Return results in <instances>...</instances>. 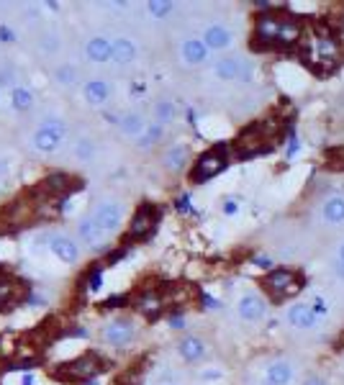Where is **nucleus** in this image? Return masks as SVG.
Instances as JSON below:
<instances>
[{
	"mask_svg": "<svg viewBox=\"0 0 344 385\" xmlns=\"http://www.w3.org/2000/svg\"><path fill=\"white\" fill-rule=\"evenodd\" d=\"M93 157V144L88 139H83L77 144V160H90Z\"/></svg>",
	"mask_w": 344,
	"mask_h": 385,
	"instance_id": "f704fd0d",
	"label": "nucleus"
},
{
	"mask_svg": "<svg viewBox=\"0 0 344 385\" xmlns=\"http://www.w3.org/2000/svg\"><path fill=\"white\" fill-rule=\"evenodd\" d=\"M123 203L116 198H103L101 203L90 211V216L96 218V224L101 226L106 234H116V231L121 229L123 224Z\"/></svg>",
	"mask_w": 344,
	"mask_h": 385,
	"instance_id": "1a4fd4ad",
	"label": "nucleus"
},
{
	"mask_svg": "<svg viewBox=\"0 0 344 385\" xmlns=\"http://www.w3.org/2000/svg\"><path fill=\"white\" fill-rule=\"evenodd\" d=\"M300 54L308 62V67L321 75L332 72L334 67H339L342 62V41L332 29H316L311 34H303V41H300Z\"/></svg>",
	"mask_w": 344,
	"mask_h": 385,
	"instance_id": "f03ea898",
	"label": "nucleus"
},
{
	"mask_svg": "<svg viewBox=\"0 0 344 385\" xmlns=\"http://www.w3.org/2000/svg\"><path fill=\"white\" fill-rule=\"evenodd\" d=\"M139 57V49L131 38L126 36H118L111 41V62L116 64H131L134 59Z\"/></svg>",
	"mask_w": 344,
	"mask_h": 385,
	"instance_id": "5701e85b",
	"label": "nucleus"
},
{
	"mask_svg": "<svg viewBox=\"0 0 344 385\" xmlns=\"http://www.w3.org/2000/svg\"><path fill=\"white\" fill-rule=\"evenodd\" d=\"M24 298V285L16 277L0 275V314H6L11 308H16Z\"/></svg>",
	"mask_w": 344,
	"mask_h": 385,
	"instance_id": "f3484780",
	"label": "nucleus"
},
{
	"mask_svg": "<svg viewBox=\"0 0 344 385\" xmlns=\"http://www.w3.org/2000/svg\"><path fill=\"white\" fill-rule=\"evenodd\" d=\"M24 385H34V378H31V375H26V378H24Z\"/></svg>",
	"mask_w": 344,
	"mask_h": 385,
	"instance_id": "58836bf2",
	"label": "nucleus"
},
{
	"mask_svg": "<svg viewBox=\"0 0 344 385\" xmlns=\"http://www.w3.org/2000/svg\"><path fill=\"white\" fill-rule=\"evenodd\" d=\"M321 218L332 226L344 224V195H332V198H326L324 205H321Z\"/></svg>",
	"mask_w": 344,
	"mask_h": 385,
	"instance_id": "bb28decb",
	"label": "nucleus"
},
{
	"mask_svg": "<svg viewBox=\"0 0 344 385\" xmlns=\"http://www.w3.org/2000/svg\"><path fill=\"white\" fill-rule=\"evenodd\" d=\"M85 57L96 64L111 62V38H106V36L88 38V44H85Z\"/></svg>",
	"mask_w": 344,
	"mask_h": 385,
	"instance_id": "a878e982",
	"label": "nucleus"
},
{
	"mask_svg": "<svg viewBox=\"0 0 344 385\" xmlns=\"http://www.w3.org/2000/svg\"><path fill=\"white\" fill-rule=\"evenodd\" d=\"M157 218H160V211H157L154 205H149V203L139 205V208L134 211V216H131V221H128L126 237L134 239V242L147 239L154 231V226H157Z\"/></svg>",
	"mask_w": 344,
	"mask_h": 385,
	"instance_id": "ddd939ff",
	"label": "nucleus"
},
{
	"mask_svg": "<svg viewBox=\"0 0 344 385\" xmlns=\"http://www.w3.org/2000/svg\"><path fill=\"white\" fill-rule=\"evenodd\" d=\"M44 242L59 262H64V265L80 262V244H77L70 234H64V231H49L44 237Z\"/></svg>",
	"mask_w": 344,
	"mask_h": 385,
	"instance_id": "f8f14e48",
	"label": "nucleus"
},
{
	"mask_svg": "<svg viewBox=\"0 0 344 385\" xmlns=\"http://www.w3.org/2000/svg\"><path fill=\"white\" fill-rule=\"evenodd\" d=\"M178 352H180V357H183L185 362L196 365V362H201V359L206 357L208 346H206V342L201 339V337H185V339L178 344Z\"/></svg>",
	"mask_w": 344,
	"mask_h": 385,
	"instance_id": "b1692460",
	"label": "nucleus"
},
{
	"mask_svg": "<svg viewBox=\"0 0 344 385\" xmlns=\"http://www.w3.org/2000/svg\"><path fill=\"white\" fill-rule=\"evenodd\" d=\"M213 75L223 83H247L252 80V62L244 57H218L213 62Z\"/></svg>",
	"mask_w": 344,
	"mask_h": 385,
	"instance_id": "9d476101",
	"label": "nucleus"
},
{
	"mask_svg": "<svg viewBox=\"0 0 344 385\" xmlns=\"http://www.w3.org/2000/svg\"><path fill=\"white\" fill-rule=\"evenodd\" d=\"M337 257H339V262H342V265H344V242H342V244H339V250H337Z\"/></svg>",
	"mask_w": 344,
	"mask_h": 385,
	"instance_id": "4c0bfd02",
	"label": "nucleus"
},
{
	"mask_svg": "<svg viewBox=\"0 0 344 385\" xmlns=\"http://www.w3.org/2000/svg\"><path fill=\"white\" fill-rule=\"evenodd\" d=\"M83 96L88 106H106L111 98V85L106 80H88L83 85Z\"/></svg>",
	"mask_w": 344,
	"mask_h": 385,
	"instance_id": "393cba45",
	"label": "nucleus"
},
{
	"mask_svg": "<svg viewBox=\"0 0 344 385\" xmlns=\"http://www.w3.org/2000/svg\"><path fill=\"white\" fill-rule=\"evenodd\" d=\"M236 314H239L242 321H247V324H257V321H262L265 314H268V303L262 301L257 293H244L239 298V303H236Z\"/></svg>",
	"mask_w": 344,
	"mask_h": 385,
	"instance_id": "dca6fc26",
	"label": "nucleus"
},
{
	"mask_svg": "<svg viewBox=\"0 0 344 385\" xmlns=\"http://www.w3.org/2000/svg\"><path fill=\"white\" fill-rule=\"evenodd\" d=\"M64 136H67V123H64V118H59V115H46L44 121L34 128L31 147L41 154H51L64 144Z\"/></svg>",
	"mask_w": 344,
	"mask_h": 385,
	"instance_id": "20e7f679",
	"label": "nucleus"
},
{
	"mask_svg": "<svg viewBox=\"0 0 344 385\" xmlns=\"http://www.w3.org/2000/svg\"><path fill=\"white\" fill-rule=\"evenodd\" d=\"M134 337H136V324L131 319H123V316L106 321L101 329V342L106 346H111V349H126L134 342Z\"/></svg>",
	"mask_w": 344,
	"mask_h": 385,
	"instance_id": "423d86ee",
	"label": "nucleus"
},
{
	"mask_svg": "<svg viewBox=\"0 0 344 385\" xmlns=\"http://www.w3.org/2000/svg\"><path fill=\"white\" fill-rule=\"evenodd\" d=\"M103 362L96 352H85V354H77L75 359L70 362H64L54 370V378L62 380V383H85V380L96 378L103 372Z\"/></svg>",
	"mask_w": 344,
	"mask_h": 385,
	"instance_id": "7ed1b4c3",
	"label": "nucleus"
},
{
	"mask_svg": "<svg viewBox=\"0 0 344 385\" xmlns=\"http://www.w3.org/2000/svg\"><path fill=\"white\" fill-rule=\"evenodd\" d=\"M303 385H326V380L321 378V375H308V378L303 380Z\"/></svg>",
	"mask_w": 344,
	"mask_h": 385,
	"instance_id": "c9c22d12",
	"label": "nucleus"
},
{
	"mask_svg": "<svg viewBox=\"0 0 344 385\" xmlns=\"http://www.w3.org/2000/svg\"><path fill=\"white\" fill-rule=\"evenodd\" d=\"M303 36V26L298 19L288 13L265 11L257 13L255 29H252V46L257 49H273V46H290Z\"/></svg>",
	"mask_w": 344,
	"mask_h": 385,
	"instance_id": "f257e3e1",
	"label": "nucleus"
},
{
	"mask_svg": "<svg viewBox=\"0 0 344 385\" xmlns=\"http://www.w3.org/2000/svg\"><path fill=\"white\" fill-rule=\"evenodd\" d=\"M154 118H157L160 126L172 123L175 118H178V106H175L172 101H157L154 103Z\"/></svg>",
	"mask_w": 344,
	"mask_h": 385,
	"instance_id": "c756f323",
	"label": "nucleus"
},
{
	"mask_svg": "<svg viewBox=\"0 0 344 385\" xmlns=\"http://www.w3.org/2000/svg\"><path fill=\"white\" fill-rule=\"evenodd\" d=\"M77 237H80V242H85L90 247V250H103V247H108V237L111 234H106V231L101 229V226L96 224V218L85 216L80 224H77Z\"/></svg>",
	"mask_w": 344,
	"mask_h": 385,
	"instance_id": "2eb2a0df",
	"label": "nucleus"
},
{
	"mask_svg": "<svg viewBox=\"0 0 344 385\" xmlns=\"http://www.w3.org/2000/svg\"><path fill=\"white\" fill-rule=\"evenodd\" d=\"M134 308L139 311L141 316H147V319H157L162 314V308H165V298H162L160 290H144V293L136 295Z\"/></svg>",
	"mask_w": 344,
	"mask_h": 385,
	"instance_id": "6ab92c4d",
	"label": "nucleus"
},
{
	"mask_svg": "<svg viewBox=\"0 0 344 385\" xmlns=\"http://www.w3.org/2000/svg\"><path fill=\"white\" fill-rule=\"evenodd\" d=\"M273 139H275V134L268 131L265 123H252V126H247L242 134H239L236 149L242 154H260V152H265V149H270Z\"/></svg>",
	"mask_w": 344,
	"mask_h": 385,
	"instance_id": "9b49d317",
	"label": "nucleus"
},
{
	"mask_svg": "<svg viewBox=\"0 0 344 385\" xmlns=\"http://www.w3.org/2000/svg\"><path fill=\"white\" fill-rule=\"evenodd\" d=\"M39 49L44 51V54H54L59 49V36L57 34H44V36L39 38Z\"/></svg>",
	"mask_w": 344,
	"mask_h": 385,
	"instance_id": "72a5a7b5",
	"label": "nucleus"
},
{
	"mask_svg": "<svg viewBox=\"0 0 344 385\" xmlns=\"http://www.w3.org/2000/svg\"><path fill=\"white\" fill-rule=\"evenodd\" d=\"M80 188H83V180L75 178V175L49 173L39 183L36 192L41 195V200H51V198H64V195H70V192L80 190Z\"/></svg>",
	"mask_w": 344,
	"mask_h": 385,
	"instance_id": "6e6552de",
	"label": "nucleus"
},
{
	"mask_svg": "<svg viewBox=\"0 0 344 385\" xmlns=\"http://www.w3.org/2000/svg\"><path fill=\"white\" fill-rule=\"evenodd\" d=\"M293 375L295 370L288 359H275L273 365H268V370H265V385H290Z\"/></svg>",
	"mask_w": 344,
	"mask_h": 385,
	"instance_id": "4be33fe9",
	"label": "nucleus"
},
{
	"mask_svg": "<svg viewBox=\"0 0 344 385\" xmlns=\"http://www.w3.org/2000/svg\"><path fill=\"white\" fill-rule=\"evenodd\" d=\"M262 288L268 290L275 301H283V298H288V295L298 293L300 277L295 275L293 270H285V267L270 270L268 275L262 277Z\"/></svg>",
	"mask_w": 344,
	"mask_h": 385,
	"instance_id": "0eeeda50",
	"label": "nucleus"
},
{
	"mask_svg": "<svg viewBox=\"0 0 344 385\" xmlns=\"http://www.w3.org/2000/svg\"><path fill=\"white\" fill-rule=\"evenodd\" d=\"M206 46H208V51H221V49H229L231 44H234V31H231L229 26H221V24H211L206 26L203 31V38H201Z\"/></svg>",
	"mask_w": 344,
	"mask_h": 385,
	"instance_id": "a211bd4d",
	"label": "nucleus"
},
{
	"mask_svg": "<svg viewBox=\"0 0 344 385\" xmlns=\"http://www.w3.org/2000/svg\"><path fill=\"white\" fill-rule=\"evenodd\" d=\"M226 165H229V157H226L223 147L208 149V152H203L196 162H193L191 183H196V185H203V183L213 180L216 175H221L223 170H226Z\"/></svg>",
	"mask_w": 344,
	"mask_h": 385,
	"instance_id": "39448f33",
	"label": "nucleus"
},
{
	"mask_svg": "<svg viewBox=\"0 0 344 385\" xmlns=\"http://www.w3.org/2000/svg\"><path fill=\"white\" fill-rule=\"evenodd\" d=\"M180 59L188 67H201L208 59V46L201 38H185L183 44H180Z\"/></svg>",
	"mask_w": 344,
	"mask_h": 385,
	"instance_id": "aec40b11",
	"label": "nucleus"
},
{
	"mask_svg": "<svg viewBox=\"0 0 344 385\" xmlns=\"http://www.w3.org/2000/svg\"><path fill=\"white\" fill-rule=\"evenodd\" d=\"M285 321L293 329H313L316 321H319V316H316V311H313L311 306H306V303H293V306L285 311Z\"/></svg>",
	"mask_w": 344,
	"mask_h": 385,
	"instance_id": "412c9836",
	"label": "nucleus"
},
{
	"mask_svg": "<svg viewBox=\"0 0 344 385\" xmlns=\"http://www.w3.org/2000/svg\"><path fill=\"white\" fill-rule=\"evenodd\" d=\"M11 106L16 111H29L34 106V93L29 88H24V85H16L11 90Z\"/></svg>",
	"mask_w": 344,
	"mask_h": 385,
	"instance_id": "7c9ffc66",
	"label": "nucleus"
},
{
	"mask_svg": "<svg viewBox=\"0 0 344 385\" xmlns=\"http://www.w3.org/2000/svg\"><path fill=\"white\" fill-rule=\"evenodd\" d=\"M13 31L11 29H6V26H0V41H13Z\"/></svg>",
	"mask_w": 344,
	"mask_h": 385,
	"instance_id": "e433bc0d",
	"label": "nucleus"
},
{
	"mask_svg": "<svg viewBox=\"0 0 344 385\" xmlns=\"http://www.w3.org/2000/svg\"><path fill=\"white\" fill-rule=\"evenodd\" d=\"M118 128H121L123 136H131V139H139V134L147 128V121H144V115L136 113V111H131V113H123L121 115V123H118Z\"/></svg>",
	"mask_w": 344,
	"mask_h": 385,
	"instance_id": "cd10ccee",
	"label": "nucleus"
},
{
	"mask_svg": "<svg viewBox=\"0 0 344 385\" xmlns=\"http://www.w3.org/2000/svg\"><path fill=\"white\" fill-rule=\"evenodd\" d=\"M191 162H193V152L188 144H183V141H175V144H170V147L162 152V167L172 175L183 173Z\"/></svg>",
	"mask_w": 344,
	"mask_h": 385,
	"instance_id": "4468645a",
	"label": "nucleus"
},
{
	"mask_svg": "<svg viewBox=\"0 0 344 385\" xmlns=\"http://www.w3.org/2000/svg\"><path fill=\"white\" fill-rule=\"evenodd\" d=\"M172 11H175V3H170V0H149L147 3V13L154 19H167Z\"/></svg>",
	"mask_w": 344,
	"mask_h": 385,
	"instance_id": "2f4dec72",
	"label": "nucleus"
},
{
	"mask_svg": "<svg viewBox=\"0 0 344 385\" xmlns=\"http://www.w3.org/2000/svg\"><path fill=\"white\" fill-rule=\"evenodd\" d=\"M54 80H57L59 85H75L77 83V67H72V64H62V67L54 70Z\"/></svg>",
	"mask_w": 344,
	"mask_h": 385,
	"instance_id": "473e14b6",
	"label": "nucleus"
},
{
	"mask_svg": "<svg viewBox=\"0 0 344 385\" xmlns=\"http://www.w3.org/2000/svg\"><path fill=\"white\" fill-rule=\"evenodd\" d=\"M162 136H165V126H160L157 121L147 123V128H144V131L139 134V139H136V147H139V149H149V147H154V144H157Z\"/></svg>",
	"mask_w": 344,
	"mask_h": 385,
	"instance_id": "c85d7f7f",
	"label": "nucleus"
}]
</instances>
